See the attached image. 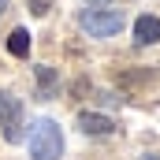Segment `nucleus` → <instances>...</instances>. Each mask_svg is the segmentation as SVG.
<instances>
[{
	"label": "nucleus",
	"mask_w": 160,
	"mask_h": 160,
	"mask_svg": "<svg viewBox=\"0 0 160 160\" xmlns=\"http://www.w3.org/2000/svg\"><path fill=\"white\" fill-rule=\"evenodd\" d=\"M30 157L34 160H60L63 157V130L56 119H38L30 130Z\"/></svg>",
	"instance_id": "obj_1"
},
{
	"label": "nucleus",
	"mask_w": 160,
	"mask_h": 160,
	"mask_svg": "<svg viewBox=\"0 0 160 160\" xmlns=\"http://www.w3.org/2000/svg\"><path fill=\"white\" fill-rule=\"evenodd\" d=\"M78 26L89 38H116L123 30V11H116V8H86V11H78Z\"/></svg>",
	"instance_id": "obj_2"
},
{
	"label": "nucleus",
	"mask_w": 160,
	"mask_h": 160,
	"mask_svg": "<svg viewBox=\"0 0 160 160\" xmlns=\"http://www.w3.org/2000/svg\"><path fill=\"white\" fill-rule=\"evenodd\" d=\"M0 130H4L8 142L22 138V101L8 89H0Z\"/></svg>",
	"instance_id": "obj_3"
},
{
	"label": "nucleus",
	"mask_w": 160,
	"mask_h": 160,
	"mask_svg": "<svg viewBox=\"0 0 160 160\" xmlns=\"http://www.w3.org/2000/svg\"><path fill=\"white\" fill-rule=\"evenodd\" d=\"M78 130L82 134H93V138H104L116 130V123L108 116H97V112H78Z\"/></svg>",
	"instance_id": "obj_4"
},
{
	"label": "nucleus",
	"mask_w": 160,
	"mask_h": 160,
	"mask_svg": "<svg viewBox=\"0 0 160 160\" xmlns=\"http://www.w3.org/2000/svg\"><path fill=\"white\" fill-rule=\"evenodd\" d=\"M134 41L138 45H157L160 41V19L157 15H138L134 19Z\"/></svg>",
	"instance_id": "obj_5"
},
{
	"label": "nucleus",
	"mask_w": 160,
	"mask_h": 160,
	"mask_svg": "<svg viewBox=\"0 0 160 160\" xmlns=\"http://www.w3.org/2000/svg\"><path fill=\"white\" fill-rule=\"evenodd\" d=\"M56 86H60V75H56V67L41 63V67H38V97H41V101H48V97L56 93Z\"/></svg>",
	"instance_id": "obj_6"
},
{
	"label": "nucleus",
	"mask_w": 160,
	"mask_h": 160,
	"mask_svg": "<svg viewBox=\"0 0 160 160\" xmlns=\"http://www.w3.org/2000/svg\"><path fill=\"white\" fill-rule=\"evenodd\" d=\"M8 52L11 56H30V30H22V26H15L11 34H8Z\"/></svg>",
	"instance_id": "obj_7"
},
{
	"label": "nucleus",
	"mask_w": 160,
	"mask_h": 160,
	"mask_svg": "<svg viewBox=\"0 0 160 160\" xmlns=\"http://www.w3.org/2000/svg\"><path fill=\"white\" fill-rule=\"evenodd\" d=\"M26 8H30V15H48V11H52V0H26Z\"/></svg>",
	"instance_id": "obj_8"
},
{
	"label": "nucleus",
	"mask_w": 160,
	"mask_h": 160,
	"mask_svg": "<svg viewBox=\"0 0 160 160\" xmlns=\"http://www.w3.org/2000/svg\"><path fill=\"white\" fill-rule=\"evenodd\" d=\"M142 160H160V157H157V153H145V157H142Z\"/></svg>",
	"instance_id": "obj_9"
},
{
	"label": "nucleus",
	"mask_w": 160,
	"mask_h": 160,
	"mask_svg": "<svg viewBox=\"0 0 160 160\" xmlns=\"http://www.w3.org/2000/svg\"><path fill=\"white\" fill-rule=\"evenodd\" d=\"M0 11H8V0H0Z\"/></svg>",
	"instance_id": "obj_10"
},
{
	"label": "nucleus",
	"mask_w": 160,
	"mask_h": 160,
	"mask_svg": "<svg viewBox=\"0 0 160 160\" xmlns=\"http://www.w3.org/2000/svg\"><path fill=\"white\" fill-rule=\"evenodd\" d=\"M89 4H112V0H89Z\"/></svg>",
	"instance_id": "obj_11"
}]
</instances>
